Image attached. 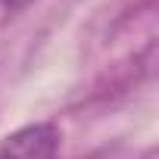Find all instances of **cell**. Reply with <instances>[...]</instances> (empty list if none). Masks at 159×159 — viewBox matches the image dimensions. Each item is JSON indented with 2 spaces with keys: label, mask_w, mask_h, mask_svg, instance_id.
Segmentation results:
<instances>
[{
  "label": "cell",
  "mask_w": 159,
  "mask_h": 159,
  "mask_svg": "<svg viewBox=\"0 0 159 159\" xmlns=\"http://www.w3.org/2000/svg\"><path fill=\"white\" fill-rule=\"evenodd\" d=\"M59 128L53 122L25 125L0 140V159H56Z\"/></svg>",
  "instance_id": "obj_1"
},
{
  "label": "cell",
  "mask_w": 159,
  "mask_h": 159,
  "mask_svg": "<svg viewBox=\"0 0 159 159\" xmlns=\"http://www.w3.org/2000/svg\"><path fill=\"white\" fill-rule=\"evenodd\" d=\"M31 0H0V7H7V10H19V7H28Z\"/></svg>",
  "instance_id": "obj_2"
}]
</instances>
